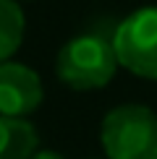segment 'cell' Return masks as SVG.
I'll use <instances>...</instances> for the list:
<instances>
[{
    "label": "cell",
    "instance_id": "5b68a950",
    "mask_svg": "<svg viewBox=\"0 0 157 159\" xmlns=\"http://www.w3.org/2000/svg\"><path fill=\"white\" fill-rule=\"evenodd\" d=\"M37 128L24 117H0V159H31L37 154Z\"/></svg>",
    "mask_w": 157,
    "mask_h": 159
},
{
    "label": "cell",
    "instance_id": "52a82bcc",
    "mask_svg": "<svg viewBox=\"0 0 157 159\" xmlns=\"http://www.w3.org/2000/svg\"><path fill=\"white\" fill-rule=\"evenodd\" d=\"M31 159H63L60 154H58V151H50V149H42V151H37L34 157Z\"/></svg>",
    "mask_w": 157,
    "mask_h": 159
},
{
    "label": "cell",
    "instance_id": "7a4b0ae2",
    "mask_svg": "<svg viewBox=\"0 0 157 159\" xmlns=\"http://www.w3.org/2000/svg\"><path fill=\"white\" fill-rule=\"evenodd\" d=\"M118 70V57L113 42L97 34H78L58 50L55 73L76 91L102 89Z\"/></svg>",
    "mask_w": 157,
    "mask_h": 159
},
{
    "label": "cell",
    "instance_id": "6da1fadb",
    "mask_svg": "<svg viewBox=\"0 0 157 159\" xmlns=\"http://www.w3.org/2000/svg\"><path fill=\"white\" fill-rule=\"evenodd\" d=\"M107 159H157V112L147 104H118L102 117Z\"/></svg>",
    "mask_w": 157,
    "mask_h": 159
},
{
    "label": "cell",
    "instance_id": "277c9868",
    "mask_svg": "<svg viewBox=\"0 0 157 159\" xmlns=\"http://www.w3.org/2000/svg\"><path fill=\"white\" fill-rule=\"evenodd\" d=\"M45 89L34 68L24 63H0V117H24L42 104Z\"/></svg>",
    "mask_w": 157,
    "mask_h": 159
},
{
    "label": "cell",
    "instance_id": "8992f818",
    "mask_svg": "<svg viewBox=\"0 0 157 159\" xmlns=\"http://www.w3.org/2000/svg\"><path fill=\"white\" fill-rule=\"evenodd\" d=\"M24 11L18 0H0V63L11 60V55L24 42Z\"/></svg>",
    "mask_w": 157,
    "mask_h": 159
},
{
    "label": "cell",
    "instance_id": "3957f363",
    "mask_svg": "<svg viewBox=\"0 0 157 159\" xmlns=\"http://www.w3.org/2000/svg\"><path fill=\"white\" fill-rule=\"evenodd\" d=\"M113 50L118 65L157 81V5H144L115 26Z\"/></svg>",
    "mask_w": 157,
    "mask_h": 159
}]
</instances>
